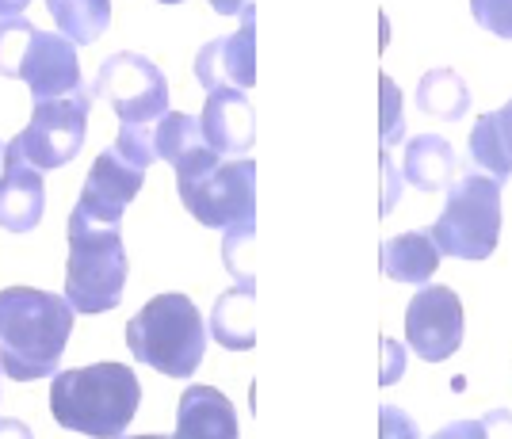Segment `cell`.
<instances>
[{
    "label": "cell",
    "mask_w": 512,
    "mask_h": 439,
    "mask_svg": "<svg viewBox=\"0 0 512 439\" xmlns=\"http://www.w3.org/2000/svg\"><path fill=\"white\" fill-rule=\"evenodd\" d=\"M119 439H172V436H119Z\"/></svg>",
    "instance_id": "e575fe53"
},
{
    "label": "cell",
    "mask_w": 512,
    "mask_h": 439,
    "mask_svg": "<svg viewBox=\"0 0 512 439\" xmlns=\"http://www.w3.org/2000/svg\"><path fill=\"white\" fill-rule=\"evenodd\" d=\"M142 405V386L127 363H92L50 382V417L65 432L119 439Z\"/></svg>",
    "instance_id": "7a4b0ae2"
},
{
    "label": "cell",
    "mask_w": 512,
    "mask_h": 439,
    "mask_svg": "<svg viewBox=\"0 0 512 439\" xmlns=\"http://www.w3.org/2000/svg\"><path fill=\"white\" fill-rule=\"evenodd\" d=\"M27 4H31V0H0V20H16V16H23Z\"/></svg>",
    "instance_id": "836d02e7"
},
{
    "label": "cell",
    "mask_w": 512,
    "mask_h": 439,
    "mask_svg": "<svg viewBox=\"0 0 512 439\" xmlns=\"http://www.w3.org/2000/svg\"><path fill=\"white\" fill-rule=\"evenodd\" d=\"M115 153L130 161V165H138L142 172L157 161V149H153V126H127L119 123V138H115Z\"/></svg>",
    "instance_id": "d4e9b609"
},
{
    "label": "cell",
    "mask_w": 512,
    "mask_h": 439,
    "mask_svg": "<svg viewBox=\"0 0 512 439\" xmlns=\"http://www.w3.org/2000/svg\"><path fill=\"white\" fill-rule=\"evenodd\" d=\"M199 130H203V142L222 161L245 157L256 142V115L249 96L241 88H214V92H207V104H203V115H199Z\"/></svg>",
    "instance_id": "4fadbf2b"
},
{
    "label": "cell",
    "mask_w": 512,
    "mask_h": 439,
    "mask_svg": "<svg viewBox=\"0 0 512 439\" xmlns=\"http://www.w3.org/2000/svg\"><path fill=\"white\" fill-rule=\"evenodd\" d=\"M207 321L188 294L165 291L150 298L127 325V348L138 363L169 378H192L207 356Z\"/></svg>",
    "instance_id": "3957f363"
},
{
    "label": "cell",
    "mask_w": 512,
    "mask_h": 439,
    "mask_svg": "<svg viewBox=\"0 0 512 439\" xmlns=\"http://www.w3.org/2000/svg\"><path fill=\"white\" fill-rule=\"evenodd\" d=\"M73 317L62 294L39 287L0 291V371L16 382L50 378L73 336Z\"/></svg>",
    "instance_id": "6da1fadb"
},
{
    "label": "cell",
    "mask_w": 512,
    "mask_h": 439,
    "mask_svg": "<svg viewBox=\"0 0 512 439\" xmlns=\"http://www.w3.org/2000/svg\"><path fill=\"white\" fill-rule=\"evenodd\" d=\"M467 153H470V165L478 168V172H490V180H497V184H509L512 180V157L505 153L501 138L493 134L490 115H478V123L470 130Z\"/></svg>",
    "instance_id": "7402d4cb"
},
{
    "label": "cell",
    "mask_w": 512,
    "mask_h": 439,
    "mask_svg": "<svg viewBox=\"0 0 512 439\" xmlns=\"http://www.w3.org/2000/svg\"><path fill=\"white\" fill-rule=\"evenodd\" d=\"M127 249L119 226H96L69 214V264H65V302L73 314H107L123 302L127 287Z\"/></svg>",
    "instance_id": "5b68a950"
},
{
    "label": "cell",
    "mask_w": 512,
    "mask_h": 439,
    "mask_svg": "<svg viewBox=\"0 0 512 439\" xmlns=\"http://www.w3.org/2000/svg\"><path fill=\"white\" fill-rule=\"evenodd\" d=\"M35 35V23L16 16V20H0V77H16L20 58L27 42Z\"/></svg>",
    "instance_id": "cb8c5ba5"
},
{
    "label": "cell",
    "mask_w": 512,
    "mask_h": 439,
    "mask_svg": "<svg viewBox=\"0 0 512 439\" xmlns=\"http://www.w3.org/2000/svg\"><path fill=\"white\" fill-rule=\"evenodd\" d=\"M0 439H35L31 428L20 424V420H0Z\"/></svg>",
    "instance_id": "1f68e13d"
},
{
    "label": "cell",
    "mask_w": 512,
    "mask_h": 439,
    "mask_svg": "<svg viewBox=\"0 0 512 439\" xmlns=\"http://www.w3.org/2000/svg\"><path fill=\"white\" fill-rule=\"evenodd\" d=\"M379 168H383V203H379V214H390L394 203H398V172L390 165V149L379 146Z\"/></svg>",
    "instance_id": "83f0119b"
},
{
    "label": "cell",
    "mask_w": 512,
    "mask_h": 439,
    "mask_svg": "<svg viewBox=\"0 0 512 439\" xmlns=\"http://www.w3.org/2000/svg\"><path fill=\"white\" fill-rule=\"evenodd\" d=\"M432 439H490V424L486 420H455L448 428H440Z\"/></svg>",
    "instance_id": "f1b7e54d"
},
{
    "label": "cell",
    "mask_w": 512,
    "mask_h": 439,
    "mask_svg": "<svg viewBox=\"0 0 512 439\" xmlns=\"http://www.w3.org/2000/svg\"><path fill=\"white\" fill-rule=\"evenodd\" d=\"M406 344L425 363H444L463 344V302L451 287H421L406 310Z\"/></svg>",
    "instance_id": "9c48e42d"
},
{
    "label": "cell",
    "mask_w": 512,
    "mask_h": 439,
    "mask_svg": "<svg viewBox=\"0 0 512 439\" xmlns=\"http://www.w3.org/2000/svg\"><path fill=\"white\" fill-rule=\"evenodd\" d=\"M16 81L27 84L35 100H62V96L81 92L85 77H81L77 46L62 35H50V31L35 27V35L20 58V69H16Z\"/></svg>",
    "instance_id": "8fae6325"
},
{
    "label": "cell",
    "mask_w": 512,
    "mask_h": 439,
    "mask_svg": "<svg viewBox=\"0 0 512 439\" xmlns=\"http://www.w3.org/2000/svg\"><path fill=\"white\" fill-rule=\"evenodd\" d=\"M176 191L188 214L207 230L253 226L256 165L249 157L222 161L214 149H199L184 165H176Z\"/></svg>",
    "instance_id": "277c9868"
},
{
    "label": "cell",
    "mask_w": 512,
    "mask_h": 439,
    "mask_svg": "<svg viewBox=\"0 0 512 439\" xmlns=\"http://www.w3.org/2000/svg\"><path fill=\"white\" fill-rule=\"evenodd\" d=\"M207 333H214V340L222 348H237V352L253 348V287H230V291L222 294L218 306H214Z\"/></svg>",
    "instance_id": "d6986e66"
},
{
    "label": "cell",
    "mask_w": 512,
    "mask_h": 439,
    "mask_svg": "<svg viewBox=\"0 0 512 439\" xmlns=\"http://www.w3.org/2000/svg\"><path fill=\"white\" fill-rule=\"evenodd\" d=\"M142 184H146L142 168L123 161L115 149H104L88 168V180L81 188V199H77L73 214H81L96 226H119V218L127 214V207L142 191Z\"/></svg>",
    "instance_id": "30bf717a"
},
{
    "label": "cell",
    "mask_w": 512,
    "mask_h": 439,
    "mask_svg": "<svg viewBox=\"0 0 512 439\" xmlns=\"http://www.w3.org/2000/svg\"><path fill=\"white\" fill-rule=\"evenodd\" d=\"M153 149L161 161H169L172 168L184 165L188 157H195L199 149H211L203 142V130H199V119L184 115V111H169L153 123Z\"/></svg>",
    "instance_id": "44dd1931"
},
{
    "label": "cell",
    "mask_w": 512,
    "mask_h": 439,
    "mask_svg": "<svg viewBox=\"0 0 512 439\" xmlns=\"http://www.w3.org/2000/svg\"><path fill=\"white\" fill-rule=\"evenodd\" d=\"M455 149L440 134H417L406 142V184L417 191H448L455 184Z\"/></svg>",
    "instance_id": "2e32d148"
},
{
    "label": "cell",
    "mask_w": 512,
    "mask_h": 439,
    "mask_svg": "<svg viewBox=\"0 0 512 439\" xmlns=\"http://www.w3.org/2000/svg\"><path fill=\"white\" fill-rule=\"evenodd\" d=\"M417 111L444 123H459L470 111V88L455 69H428L417 84Z\"/></svg>",
    "instance_id": "ac0fdd59"
},
{
    "label": "cell",
    "mask_w": 512,
    "mask_h": 439,
    "mask_svg": "<svg viewBox=\"0 0 512 439\" xmlns=\"http://www.w3.org/2000/svg\"><path fill=\"white\" fill-rule=\"evenodd\" d=\"M440 256L455 260H486L493 256L501 241V184L467 172L448 188V203L440 210V218L428 226Z\"/></svg>",
    "instance_id": "8992f818"
},
{
    "label": "cell",
    "mask_w": 512,
    "mask_h": 439,
    "mask_svg": "<svg viewBox=\"0 0 512 439\" xmlns=\"http://www.w3.org/2000/svg\"><path fill=\"white\" fill-rule=\"evenodd\" d=\"M195 81L207 92L214 88H241L249 92L256 84V8H241V27L234 35L207 42L195 54Z\"/></svg>",
    "instance_id": "7c38bea8"
},
{
    "label": "cell",
    "mask_w": 512,
    "mask_h": 439,
    "mask_svg": "<svg viewBox=\"0 0 512 439\" xmlns=\"http://www.w3.org/2000/svg\"><path fill=\"white\" fill-rule=\"evenodd\" d=\"M46 12L58 23L62 39H69L73 46H88L107 31L111 0H46Z\"/></svg>",
    "instance_id": "ffe728a7"
},
{
    "label": "cell",
    "mask_w": 512,
    "mask_h": 439,
    "mask_svg": "<svg viewBox=\"0 0 512 439\" xmlns=\"http://www.w3.org/2000/svg\"><path fill=\"white\" fill-rule=\"evenodd\" d=\"M379 142L383 149L398 146L406 138V111H402V88L394 84V77H379Z\"/></svg>",
    "instance_id": "603a6c76"
},
{
    "label": "cell",
    "mask_w": 512,
    "mask_h": 439,
    "mask_svg": "<svg viewBox=\"0 0 512 439\" xmlns=\"http://www.w3.org/2000/svg\"><path fill=\"white\" fill-rule=\"evenodd\" d=\"M490 123H493V134L501 138V146H505V153L512 157V100L505 107H497V111H490Z\"/></svg>",
    "instance_id": "f546056e"
},
{
    "label": "cell",
    "mask_w": 512,
    "mask_h": 439,
    "mask_svg": "<svg viewBox=\"0 0 512 439\" xmlns=\"http://www.w3.org/2000/svg\"><path fill=\"white\" fill-rule=\"evenodd\" d=\"M383 386H390V382H394V378L402 375V348H398V344H394V340H383Z\"/></svg>",
    "instance_id": "4dcf8cb0"
},
{
    "label": "cell",
    "mask_w": 512,
    "mask_h": 439,
    "mask_svg": "<svg viewBox=\"0 0 512 439\" xmlns=\"http://www.w3.org/2000/svg\"><path fill=\"white\" fill-rule=\"evenodd\" d=\"M46 184L43 172L20 157V149L8 142L4 149V172H0V230L31 233L43 222Z\"/></svg>",
    "instance_id": "5bb4252c"
},
{
    "label": "cell",
    "mask_w": 512,
    "mask_h": 439,
    "mask_svg": "<svg viewBox=\"0 0 512 439\" xmlns=\"http://www.w3.org/2000/svg\"><path fill=\"white\" fill-rule=\"evenodd\" d=\"M172 439H237V409L214 386H188L176 405Z\"/></svg>",
    "instance_id": "9a60e30c"
},
{
    "label": "cell",
    "mask_w": 512,
    "mask_h": 439,
    "mask_svg": "<svg viewBox=\"0 0 512 439\" xmlns=\"http://www.w3.org/2000/svg\"><path fill=\"white\" fill-rule=\"evenodd\" d=\"M245 4H253V0H211V8L218 16H241Z\"/></svg>",
    "instance_id": "d6a6232c"
},
{
    "label": "cell",
    "mask_w": 512,
    "mask_h": 439,
    "mask_svg": "<svg viewBox=\"0 0 512 439\" xmlns=\"http://www.w3.org/2000/svg\"><path fill=\"white\" fill-rule=\"evenodd\" d=\"M161 4H184V0H161Z\"/></svg>",
    "instance_id": "d590c367"
},
{
    "label": "cell",
    "mask_w": 512,
    "mask_h": 439,
    "mask_svg": "<svg viewBox=\"0 0 512 439\" xmlns=\"http://www.w3.org/2000/svg\"><path fill=\"white\" fill-rule=\"evenodd\" d=\"M88 107H92L88 88L62 96V100H35L31 123L12 138V146L20 149L23 161L39 172H54V168L69 165L85 146Z\"/></svg>",
    "instance_id": "52a82bcc"
},
{
    "label": "cell",
    "mask_w": 512,
    "mask_h": 439,
    "mask_svg": "<svg viewBox=\"0 0 512 439\" xmlns=\"http://www.w3.org/2000/svg\"><path fill=\"white\" fill-rule=\"evenodd\" d=\"M379 439H421L413 417H406L398 405H383L379 409Z\"/></svg>",
    "instance_id": "4316f807"
},
{
    "label": "cell",
    "mask_w": 512,
    "mask_h": 439,
    "mask_svg": "<svg viewBox=\"0 0 512 439\" xmlns=\"http://www.w3.org/2000/svg\"><path fill=\"white\" fill-rule=\"evenodd\" d=\"M88 92L111 104L119 123L127 126H153L169 115V81L146 54H111Z\"/></svg>",
    "instance_id": "ba28073f"
},
{
    "label": "cell",
    "mask_w": 512,
    "mask_h": 439,
    "mask_svg": "<svg viewBox=\"0 0 512 439\" xmlns=\"http://www.w3.org/2000/svg\"><path fill=\"white\" fill-rule=\"evenodd\" d=\"M470 12L482 31L497 39H512V0H470Z\"/></svg>",
    "instance_id": "484cf974"
},
{
    "label": "cell",
    "mask_w": 512,
    "mask_h": 439,
    "mask_svg": "<svg viewBox=\"0 0 512 439\" xmlns=\"http://www.w3.org/2000/svg\"><path fill=\"white\" fill-rule=\"evenodd\" d=\"M379 260H383V275H390L394 283H428L440 268V249L428 230L398 233L383 241Z\"/></svg>",
    "instance_id": "e0dca14e"
}]
</instances>
